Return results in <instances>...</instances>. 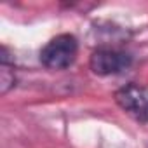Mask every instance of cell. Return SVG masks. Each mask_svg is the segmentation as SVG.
<instances>
[{"label":"cell","mask_w":148,"mask_h":148,"mask_svg":"<svg viewBox=\"0 0 148 148\" xmlns=\"http://www.w3.org/2000/svg\"><path fill=\"white\" fill-rule=\"evenodd\" d=\"M79 56V40L71 33H61L52 37L38 54L44 68L51 71H63L75 63Z\"/></svg>","instance_id":"cell-1"},{"label":"cell","mask_w":148,"mask_h":148,"mask_svg":"<svg viewBox=\"0 0 148 148\" xmlns=\"http://www.w3.org/2000/svg\"><path fill=\"white\" fill-rule=\"evenodd\" d=\"M132 61L134 58L131 52L112 45H101L91 52L89 68L98 77H112L127 71L132 66Z\"/></svg>","instance_id":"cell-2"},{"label":"cell","mask_w":148,"mask_h":148,"mask_svg":"<svg viewBox=\"0 0 148 148\" xmlns=\"http://www.w3.org/2000/svg\"><path fill=\"white\" fill-rule=\"evenodd\" d=\"M115 103L132 119L148 122V89L138 84H125L115 91Z\"/></svg>","instance_id":"cell-3"},{"label":"cell","mask_w":148,"mask_h":148,"mask_svg":"<svg viewBox=\"0 0 148 148\" xmlns=\"http://www.w3.org/2000/svg\"><path fill=\"white\" fill-rule=\"evenodd\" d=\"M16 70H14V58H11L9 49L2 45L0 49V92L7 94L16 87Z\"/></svg>","instance_id":"cell-4"}]
</instances>
